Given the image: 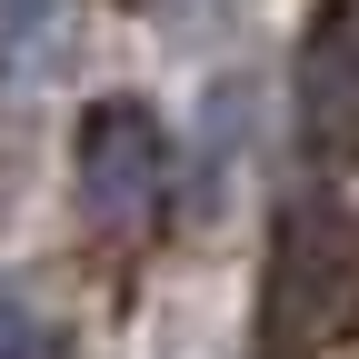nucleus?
Listing matches in <instances>:
<instances>
[{
    "label": "nucleus",
    "instance_id": "7ed1b4c3",
    "mask_svg": "<svg viewBox=\"0 0 359 359\" xmlns=\"http://www.w3.org/2000/svg\"><path fill=\"white\" fill-rule=\"evenodd\" d=\"M299 150L320 170L359 160V0H320L299 50Z\"/></svg>",
    "mask_w": 359,
    "mask_h": 359
},
{
    "label": "nucleus",
    "instance_id": "f257e3e1",
    "mask_svg": "<svg viewBox=\"0 0 359 359\" xmlns=\"http://www.w3.org/2000/svg\"><path fill=\"white\" fill-rule=\"evenodd\" d=\"M349 320H359V219L330 190H309V200L280 210V230H269L259 339H269V359H309V349H330Z\"/></svg>",
    "mask_w": 359,
    "mask_h": 359
},
{
    "label": "nucleus",
    "instance_id": "f03ea898",
    "mask_svg": "<svg viewBox=\"0 0 359 359\" xmlns=\"http://www.w3.org/2000/svg\"><path fill=\"white\" fill-rule=\"evenodd\" d=\"M70 180H80V210L100 219V230L150 219L160 190H170V120L150 100H90L80 140H70Z\"/></svg>",
    "mask_w": 359,
    "mask_h": 359
},
{
    "label": "nucleus",
    "instance_id": "20e7f679",
    "mask_svg": "<svg viewBox=\"0 0 359 359\" xmlns=\"http://www.w3.org/2000/svg\"><path fill=\"white\" fill-rule=\"evenodd\" d=\"M0 359H60V349H50V330H40L30 309H11V299H0Z\"/></svg>",
    "mask_w": 359,
    "mask_h": 359
}]
</instances>
